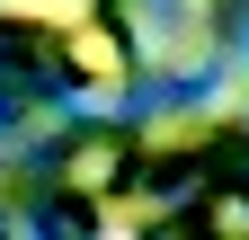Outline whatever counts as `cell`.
I'll return each instance as SVG.
<instances>
[{
    "instance_id": "6da1fadb",
    "label": "cell",
    "mask_w": 249,
    "mask_h": 240,
    "mask_svg": "<svg viewBox=\"0 0 249 240\" xmlns=\"http://www.w3.org/2000/svg\"><path fill=\"white\" fill-rule=\"evenodd\" d=\"M9 9H36V18H53V27H89L80 0H9Z\"/></svg>"
}]
</instances>
